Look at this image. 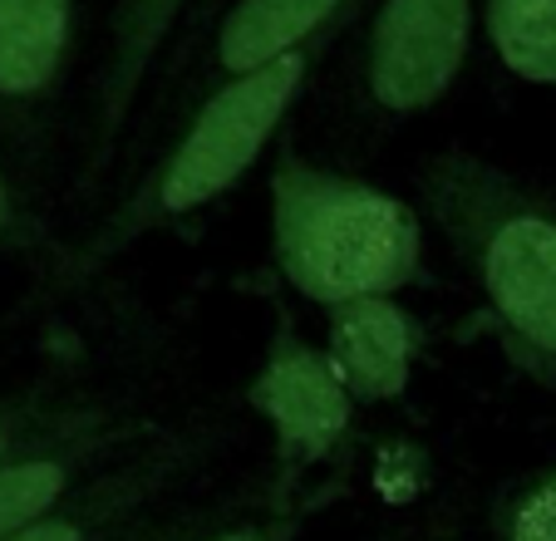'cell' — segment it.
Wrapping results in <instances>:
<instances>
[{"label": "cell", "mask_w": 556, "mask_h": 541, "mask_svg": "<svg viewBox=\"0 0 556 541\" xmlns=\"http://www.w3.org/2000/svg\"><path fill=\"white\" fill-rule=\"evenodd\" d=\"M414 198L478 295L472 330L493 335L517 375L556 389V192L453 143L419 163Z\"/></svg>", "instance_id": "obj_1"}, {"label": "cell", "mask_w": 556, "mask_h": 541, "mask_svg": "<svg viewBox=\"0 0 556 541\" xmlns=\"http://www.w3.org/2000/svg\"><path fill=\"white\" fill-rule=\"evenodd\" d=\"M350 25H336V30L315 35V40L295 45V50L276 54L237 79L212 84L207 95L192 99L178 114L173 138L128 183L124 198H114V207L74 247H60V256L50 261L54 286L94 281L109 261H118V251L192 217L227 188H237L256 167V158L271 143H281V128L301 104L305 84L315 79V70L326 64V54L336 50Z\"/></svg>", "instance_id": "obj_2"}, {"label": "cell", "mask_w": 556, "mask_h": 541, "mask_svg": "<svg viewBox=\"0 0 556 541\" xmlns=\"http://www.w3.org/2000/svg\"><path fill=\"white\" fill-rule=\"evenodd\" d=\"M266 222L271 266L320 311L429 281L424 212L355 173L311 163L291 138L266 173Z\"/></svg>", "instance_id": "obj_3"}, {"label": "cell", "mask_w": 556, "mask_h": 541, "mask_svg": "<svg viewBox=\"0 0 556 541\" xmlns=\"http://www.w3.org/2000/svg\"><path fill=\"white\" fill-rule=\"evenodd\" d=\"M472 25L478 0H375L345 60V124L379 138L443 104L468 64Z\"/></svg>", "instance_id": "obj_4"}, {"label": "cell", "mask_w": 556, "mask_h": 541, "mask_svg": "<svg viewBox=\"0 0 556 541\" xmlns=\"http://www.w3.org/2000/svg\"><path fill=\"white\" fill-rule=\"evenodd\" d=\"M355 404L359 399L336 375L326 344H311L301 325L276 311V330L262 350L247 408L271 428L276 443V512H295L291 498H305V478L320 468H336L355 448ZM315 507V498H305ZM305 517V512H295Z\"/></svg>", "instance_id": "obj_5"}, {"label": "cell", "mask_w": 556, "mask_h": 541, "mask_svg": "<svg viewBox=\"0 0 556 541\" xmlns=\"http://www.w3.org/2000/svg\"><path fill=\"white\" fill-rule=\"evenodd\" d=\"M157 433L148 418H124L109 404H89L85 414H74L64 428L40 438L35 448L15 453L11 463H0V541L40 521L60 502H70L94 473L109 463L128 458L138 443Z\"/></svg>", "instance_id": "obj_6"}, {"label": "cell", "mask_w": 556, "mask_h": 541, "mask_svg": "<svg viewBox=\"0 0 556 541\" xmlns=\"http://www.w3.org/2000/svg\"><path fill=\"white\" fill-rule=\"evenodd\" d=\"M202 453H207V438L157 428L128 458L109 463L70 502H60L54 512H45L40 521H30L5 541H118L134 521L157 512V502L202 463Z\"/></svg>", "instance_id": "obj_7"}, {"label": "cell", "mask_w": 556, "mask_h": 541, "mask_svg": "<svg viewBox=\"0 0 556 541\" xmlns=\"http://www.w3.org/2000/svg\"><path fill=\"white\" fill-rule=\"evenodd\" d=\"M365 5L369 0H237V5H227L212 25V35L202 40V50L173 70L168 95L178 104L163 118H178L192 99L207 95L212 84L237 79V74L256 70V64L276 60V54L295 50L315 35L359 21Z\"/></svg>", "instance_id": "obj_8"}, {"label": "cell", "mask_w": 556, "mask_h": 541, "mask_svg": "<svg viewBox=\"0 0 556 541\" xmlns=\"http://www.w3.org/2000/svg\"><path fill=\"white\" fill-rule=\"evenodd\" d=\"M74 50V0H0V134L40 153Z\"/></svg>", "instance_id": "obj_9"}, {"label": "cell", "mask_w": 556, "mask_h": 541, "mask_svg": "<svg viewBox=\"0 0 556 541\" xmlns=\"http://www.w3.org/2000/svg\"><path fill=\"white\" fill-rule=\"evenodd\" d=\"M433 344L429 325L394 295H369L326 311V354L359 404H394L414 379V365Z\"/></svg>", "instance_id": "obj_10"}, {"label": "cell", "mask_w": 556, "mask_h": 541, "mask_svg": "<svg viewBox=\"0 0 556 541\" xmlns=\"http://www.w3.org/2000/svg\"><path fill=\"white\" fill-rule=\"evenodd\" d=\"M192 0H118L114 30H109V54L99 70V95H94V124H89V163H85V188H99V177L118 158V134H124L128 114H134L138 95L148 84L157 50L178 25V15Z\"/></svg>", "instance_id": "obj_11"}, {"label": "cell", "mask_w": 556, "mask_h": 541, "mask_svg": "<svg viewBox=\"0 0 556 541\" xmlns=\"http://www.w3.org/2000/svg\"><path fill=\"white\" fill-rule=\"evenodd\" d=\"M483 25L507 74L556 89V0H488Z\"/></svg>", "instance_id": "obj_12"}, {"label": "cell", "mask_w": 556, "mask_h": 541, "mask_svg": "<svg viewBox=\"0 0 556 541\" xmlns=\"http://www.w3.org/2000/svg\"><path fill=\"white\" fill-rule=\"evenodd\" d=\"M483 541H556V458L507 478L488 498Z\"/></svg>", "instance_id": "obj_13"}, {"label": "cell", "mask_w": 556, "mask_h": 541, "mask_svg": "<svg viewBox=\"0 0 556 541\" xmlns=\"http://www.w3.org/2000/svg\"><path fill=\"white\" fill-rule=\"evenodd\" d=\"M94 399H74L60 389H25V394H0V463H11L15 453L35 448L64 428L74 414H85Z\"/></svg>", "instance_id": "obj_14"}, {"label": "cell", "mask_w": 556, "mask_h": 541, "mask_svg": "<svg viewBox=\"0 0 556 541\" xmlns=\"http://www.w3.org/2000/svg\"><path fill=\"white\" fill-rule=\"evenodd\" d=\"M0 251H25V256H45V261L60 256V247L50 241L45 222L25 202L21 183L5 173V163H0Z\"/></svg>", "instance_id": "obj_15"}, {"label": "cell", "mask_w": 556, "mask_h": 541, "mask_svg": "<svg viewBox=\"0 0 556 541\" xmlns=\"http://www.w3.org/2000/svg\"><path fill=\"white\" fill-rule=\"evenodd\" d=\"M305 517H295V512H262V517H237V521H212L198 531L192 541H295V531H301Z\"/></svg>", "instance_id": "obj_16"}, {"label": "cell", "mask_w": 556, "mask_h": 541, "mask_svg": "<svg viewBox=\"0 0 556 541\" xmlns=\"http://www.w3.org/2000/svg\"><path fill=\"white\" fill-rule=\"evenodd\" d=\"M202 527H207L202 512H148V517L134 521L118 541H192Z\"/></svg>", "instance_id": "obj_17"}, {"label": "cell", "mask_w": 556, "mask_h": 541, "mask_svg": "<svg viewBox=\"0 0 556 541\" xmlns=\"http://www.w3.org/2000/svg\"><path fill=\"white\" fill-rule=\"evenodd\" d=\"M409 541H463V517L453 502H439V507L429 512V517L419 521V527L409 531Z\"/></svg>", "instance_id": "obj_18"}, {"label": "cell", "mask_w": 556, "mask_h": 541, "mask_svg": "<svg viewBox=\"0 0 556 541\" xmlns=\"http://www.w3.org/2000/svg\"><path fill=\"white\" fill-rule=\"evenodd\" d=\"M217 5H222V0H198V11H192V30H188V40H182V50H192V45H198V30L207 25V15L217 11ZM182 50H178V54H182Z\"/></svg>", "instance_id": "obj_19"}]
</instances>
